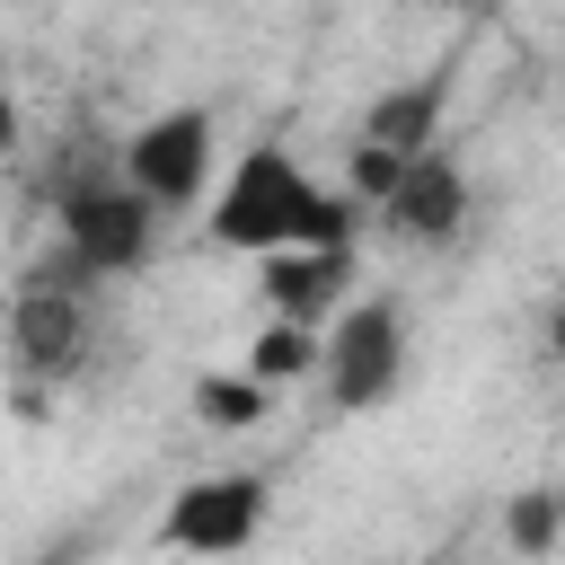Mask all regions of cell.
<instances>
[{"mask_svg": "<svg viewBox=\"0 0 565 565\" xmlns=\"http://www.w3.org/2000/svg\"><path fill=\"white\" fill-rule=\"evenodd\" d=\"M371 212H388V230L397 238H450L459 221H468V177H459V159L441 150V141H424V150H406L397 159V177H388V194L371 203Z\"/></svg>", "mask_w": 565, "mask_h": 565, "instance_id": "8992f818", "label": "cell"}, {"mask_svg": "<svg viewBox=\"0 0 565 565\" xmlns=\"http://www.w3.org/2000/svg\"><path fill=\"white\" fill-rule=\"evenodd\" d=\"M115 177H124L132 194H150L159 212L203 203V185H212V115H203V106H168V115H150V124L124 141Z\"/></svg>", "mask_w": 565, "mask_h": 565, "instance_id": "277c9868", "label": "cell"}, {"mask_svg": "<svg viewBox=\"0 0 565 565\" xmlns=\"http://www.w3.org/2000/svg\"><path fill=\"white\" fill-rule=\"evenodd\" d=\"M441 115H450V79H406V88H388V97H371V115H362V141H380V150H424V141H441Z\"/></svg>", "mask_w": 565, "mask_h": 565, "instance_id": "9c48e42d", "label": "cell"}, {"mask_svg": "<svg viewBox=\"0 0 565 565\" xmlns=\"http://www.w3.org/2000/svg\"><path fill=\"white\" fill-rule=\"evenodd\" d=\"M265 530V477L256 468H221V477H194L168 494V521L159 539L168 547H194V556H230Z\"/></svg>", "mask_w": 565, "mask_h": 565, "instance_id": "5b68a950", "label": "cell"}, {"mask_svg": "<svg viewBox=\"0 0 565 565\" xmlns=\"http://www.w3.org/2000/svg\"><path fill=\"white\" fill-rule=\"evenodd\" d=\"M265 397H274V388H256L247 371H238V380H194V415H203V424H221V433L256 424V415H265Z\"/></svg>", "mask_w": 565, "mask_h": 565, "instance_id": "7c38bea8", "label": "cell"}, {"mask_svg": "<svg viewBox=\"0 0 565 565\" xmlns=\"http://www.w3.org/2000/svg\"><path fill=\"white\" fill-rule=\"evenodd\" d=\"M503 530H512V547H521V556H547V547L565 539V494H547V486H530V494H512V512H503Z\"/></svg>", "mask_w": 565, "mask_h": 565, "instance_id": "8fae6325", "label": "cell"}, {"mask_svg": "<svg viewBox=\"0 0 565 565\" xmlns=\"http://www.w3.org/2000/svg\"><path fill=\"white\" fill-rule=\"evenodd\" d=\"M256 291L274 318H327L353 291V238H318V247H265L256 256Z\"/></svg>", "mask_w": 565, "mask_h": 565, "instance_id": "52a82bcc", "label": "cell"}, {"mask_svg": "<svg viewBox=\"0 0 565 565\" xmlns=\"http://www.w3.org/2000/svg\"><path fill=\"white\" fill-rule=\"evenodd\" d=\"M247 380H256V388L318 380V327H309V318H265L256 344H247Z\"/></svg>", "mask_w": 565, "mask_h": 565, "instance_id": "30bf717a", "label": "cell"}, {"mask_svg": "<svg viewBox=\"0 0 565 565\" xmlns=\"http://www.w3.org/2000/svg\"><path fill=\"white\" fill-rule=\"evenodd\" d=\"M212 238L230 256H265V247H318V238H353V203L327 194L282 141H247L230 159V177L212 185Z\"/></svg>", "mask_w": 565, "mask_h": 565, "instance_id": "6da1fadb", "label": "cell"}, {"mask_svg": "<svg viewBox=\"0 0 565 565\" xmlns=\"http://www.w3.org/2000/svg\"><path fill=\"white\" fill-rule=\"evenodd\" d=\"M415 9H468V0H415Z\"/></svg>", "mask_w": 565, "mask_h": 565, "instance_id": "9a60e30c", "label": "cell"}, {"mask_svg": "<svg viewBox=\"0 0 565 565\" xmlns=\"http://www.w3.org/2000/svg\"><path fill=\"white\" fill-rule=\"evenodd\" d=\"M388 177H397V150L353 141V194H362V203H380V194H388Z\"/></svg>", "mask_w": 565, "mask_h": 565, "instance_id": "4fadbf2b", "label": "cell"}, {"mask_svg": "<svg viewBox=\"0 0 565 565\" xmlns=\"http://www.w3.org/2000/svg\"><path fill=\"white\" fill-rule=\"evenodd\" d=\"M53 221H62V256H71V274H79V282L141 274V265H150V247H159V203H150V194H132L124 177H88V185H71Z\"/></svg>", "mask_w": 565, "mask_h": 565, "instance_id": "7a4b0ae2", "label": "cell"}, {"mask_svg": "<svg viewBox=\"0 0 565 565\" xmlns=\"http://www.w3.org/2000/svg\"><path fill=\"white\" fill-rule=\"evenodd\" d=\"M9 344H18V362L26 371H79V353H88V309H79V282H35V291H18V309H9Z\"/></svg>", "mask_w": 565, "mask_h": 565, "instance_id": "ba28073f", "label": "cell"}, {"mask_svg": "<svg viewBox=\"0 0 565 565\" xmlns=\"http://www.w3.org/2000/svg\"><path fill=\"white\" fill-rule=\"evenodd\" d=\"M18 132H26V115H18V97L0 88V150H18Z\"/></svg>", "mask_w": 565, "mask_h": 565, "instance_id": "5bb4252c", "label": "cell"}, {"mask_svg": "<svg viewBox=\"0 0 565 565\" xmlns=\"http://www.w3.org/2000/svg\"><path fill=\"white\" fill-rule=\"evenodd\" d=\"M327 318L335 327L318 335V380L344 415H362L406 380V309L397 300H335Z\"/></svg>", "mask_w": 565, "mask_h": 565, "instance_id": "3957f363", "label": "cell"}]
</instances>
